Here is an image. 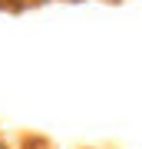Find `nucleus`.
<instances>
[{
    "instance_id": "nucleus-1",
    "label": "nucleus",
    "mask_w": 142,
    "mask_h": 149,
    "mask_svg": "<svg viewBox=\"0 0 142 149\" xmlns=\"http://www.w3.org/2000/svg\"><path fill=\"white\" fill-rule=\"evenodd\" d=\"M0 149H10V146H7V143H3V139H0Z\"/></svg>"
}]
</instances>
